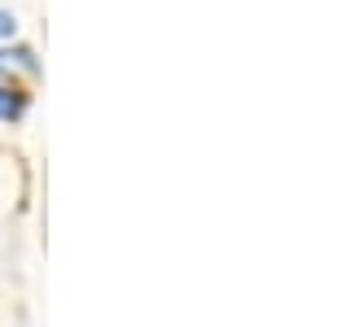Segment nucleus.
<instances>
[{
  "mask_svg": "<svg viewBox=\"0 0 358 327\" xmlns=\"http://www.w3.org/2000/svg\"><path fill=\"white\" fill-rule=\"evenodd\" d=\"M40 75V57H35V48L31 44H0V79H9V83H17V79H35Z\"/></svg>",
  "mask_w": 358,
  "mask_h": 327,
  "instance_id": "1",
  "label": "nucleus"
},
{
  "mask_svg": "<svg viewBox=\"0 0 358 327\" xmlns=\"http://www.w3.org/2000/svg\"><path fill=\"white\" fill-rule=\"evenodd\" d=\"M31 114V92L22 83H9V79H0V122L13 126V122H22Z\"/></svg>",
  "mask_w": 358,
  "mask_h": 327,
  "instance_id": "2",
  "label": "nucleus"
},
{
  "mask_svg": "<svg viewBox=\"0 0 358 327\" xmlns=\"http://www.w3.org/2000/svg\"><path fill=\"white\" fill-rule=\"evenodd\" d=\"M13 40H17V13L0 9V44H13Z\"/></svg>",
  "mask_w": 358,
  "mask_h": 327,
  "instance_id": "3",
  "label": "nucleus"
}]
</instances>
